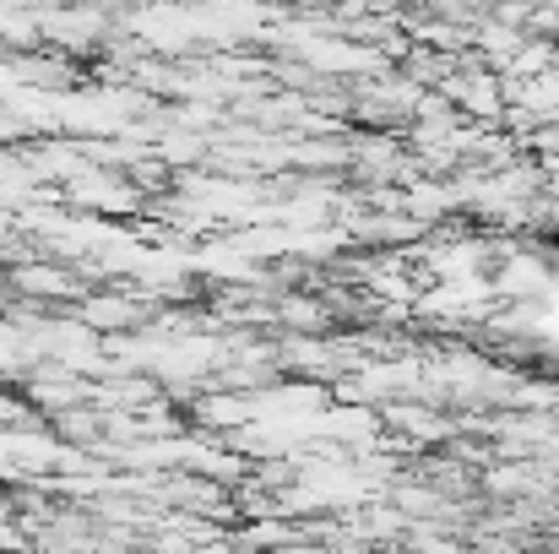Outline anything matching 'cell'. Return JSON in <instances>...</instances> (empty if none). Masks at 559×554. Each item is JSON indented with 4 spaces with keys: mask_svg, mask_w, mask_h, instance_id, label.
<instances>
[{
    "mask_svg": "<svg viewBox=\"0 0 559 554\" xmlns=\"http://www.w3.org/2000/svg\"><path fill=\"white\" fill-rule=\"evenodd\" d=\"M11 288H16L27 305H44V299H71L82 283H76V272H66V267H55V261H22V267L11 272Z\"/></svg>",
    "mask_w": 559,
    "mask_h": 554,
    "instance_id": "cell-1",
    "label": "cell"
},
{
    "mask_svg": "<svg viewBox=\"0 0 559 554\" xmlns=\"http://www.w3.org/2000/svg\"><path fill=\"white\" fill-rule=\"evenodd\" d=\"M142 316H147V305L120 299V294H93L82 305V327H98V332H131Z\"/></svg>",
    "mask_w": 559,
    "mask_h": 554,
    "instance_id": "cell-2",
    "label": "cell"
}]
</instances>
